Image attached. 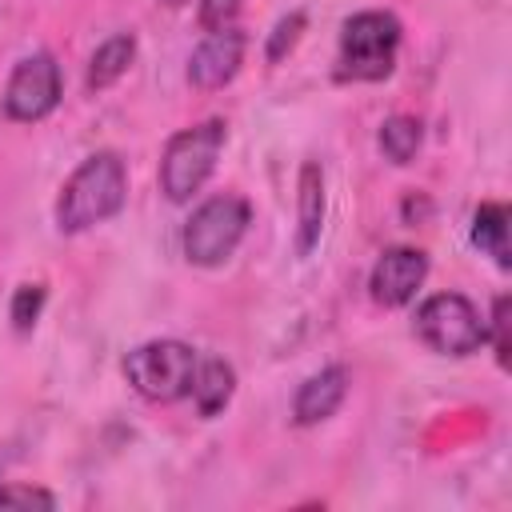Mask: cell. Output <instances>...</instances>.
Returning <instances> with one entry per match:
<instances>
[{"mask_svg": "<svg viewBox=\"0 0 512 512\" xmlns=\"http://www.w3.org/2000/svg\"><path fill=\"white\" fill-rule=\"evenodd\" d=\"M508 328H512V320H508V296L500 292V296L492 300V316L484 320V332H488V340H492V352H496V364H500V368H508V352H512Z\"/></svg>", "mask_w": 512, "mask_h": 512, "instance_id": "obj_16", "label": "cell"}, {"mask_svg": "<svg viewBox=\"0 0 512 512\" xmlns=\"http://www.w3.org/2000/svg\"><path fill=\"white\" fill-rule=\"evenodd\" d=\"M416 336L440 356H472L488 344L484 316L460 292H436L416 308Z\"/></svg>", "mask_w": 512, "mask_h": 512, "instance_id": "obj_6", "label": "cell"}, {"mask_svg": "<svg viewBox=\"0 0 512 512\" xmlns=\"http://www.w3.org/2000/svg\"><path fill=\"white\" fill-rule=\"evenodd\" d=\"M40 308H44V284H20L16 296H12V324H16V332H28L40 320Z\"/></svg>", "mask_w": 512, "mask_h": 512, "instance_id": "obj_17", "label": "cell"}, {"mask_svg": "<svg viewBox=\"0 0 512 512\" xmlns=\"http://www.w3.org/2000/svg\"><path fill=\"white\" fill-rule=\"evenodd\" d=\"M224 144H228L224 120H204V124L176 132L160 156V192L172 204H188L212 176Z\"/></svg>", "mask_w": 512, "mask_h": 512, "instance_id": "obj_3", "label": "cell"}, {"mask_svg": "<svg viewBox=\"0 0 512 512\" xmlns=\"http://www.w3.org/2000/svg\"><path fill=\"white\" fill-rule=\"evenodd\" d=\"M0 508H56V496L44 488H32V484H4Z\"/></svg>", "mask_w": 512, "mask_h": 512, "instance_id": "obj_19", "label": "cell"}, {"mask_svg": "<svg viewBox=\"0 0 512 512\" xmlns=\"http://www.w3.org/2000/svg\"><path fill=\"white\" fill-rule=\"evenodd\" d=\"M324 208H328V196H324V168L316 160H304L300 164V180H296V252L308 256L324 232Z\"/></svg>", "mask_w": 512, "mask_h": 512, "instance_id": "obj_11", "label": "cell"}, {"mask_svg": "<svg viewBox=\"0 0 512 512\" xmlns=\"http://www.w3.org/2000/svg\"><path fill=\"white\" fill-rule=\"evenodd\" d=\"M128 200V168L116 152H96L64 180L56 196V228L76 236L112 220Z\"/></svg>", "mask_w": 512, "mask_h": 512, "instance_id": "obj_1", "label": "cell"}, {"mask_svg": "<svg viewBox=\"0 0 512 512\" xmlns=\"http://www.w3.org/2000/svg\"><path fill=\"white\" fill-rule=\"evenodd\" d=\"M472 244L492 256L500 268H512V252H508V208L496 200H484L472 216Z\"/></svg>", "mask_w": 512, "mask_h": 512, "instance_id": "obj_14", "label": "cell"}, {"mask_svg": "<svg viewBox=\"0 0 512 512\" xmlns=\"http://www.w3.org/2000/svg\"><path fill=\"white\" fill-rule=\"evenodd\" d=\"M196 360L200 356L184 340H148L124 356V376L144 400L172 404V400L188 396Z\"/></svg>", "mask_w": 512, "mask_h": 512, "instance_id": "obj_5", "label": "cell"}, {"mask_svg": "<svg viewBox=\"0 0 512 512\" xmlns=\"http://www.w3.org/2000/svg\"><path fill=\"white\" fill-rule=\"evenodd\" d=\"M376 140H380L384 160L408 164L416 156V148H420V120H412V116H388L380 124V136Z\"/></svg>", "mask_w": 512, "mask_h": 512, "instance_id": "obj_15", "label": "cell"}, {"mask_svg": "<svg viewBox=\"0 0 512 512\" xmlns=\"http://www.w3.org/2000/svg\"><path fill=\"white\" fill-rule=\"evenodd\" d=\"M240 8H244V0H200L196 20L204 32H224V28H236Z\"/></svg>", "mask_w": 512, "mask_h": 512, "instance_id": "obj_18", "label": "cell"}, {"mask_svg": "<svg viewBox=\"0 0 512 512\" xmlns=\"http://www.w3.org/2000/svg\"><path fill=\"white\" fill-rule=\"evenodd\" d=\"M248 220H252V208H248V200L236 196V192H224V196L204 200V204L188 216V224H184V236H180L184 256H188L192 264H200V268L224 264V260L236 252V244L244 240Z\"/></svg>", "mask_w": 512, "mask_h": 512, "instance_id": "obj_4", "label": "cell"}, {"mask_svg": "<svg viewBox=\"0 0 512 512\" xmlns=\"http://www.w3.org/2000/svg\"><path fill=\"white\" fill-rule=\"evenodd\" d=\"M348 396V368L344 364H328L320 372H312L300 388H296V400H292V420L300 428L308 424H320L328 420Z\"/></svg>", "mask_w": 512, "mask_h": 512, "instance_id": "obj_10", "label": "cell"}, {"mask_svg": "<svg viewBox=\"0 0 512 512\" xmlns=\"http://www.w3.org/2000/svg\"><path fill=\"white\" fill-rule=\"evenodd\" d=\"M56 104H60V64H56L48 52L24 56V60L12 68L8 88H4V112H8V120L36 124V120H44Z\"/></svg>", "mask_w": 512, "mask_h": 512, "instance_id": "obj_7", "label": "cell"}, {"mask_svg": "<svg viewBox=\"0 0 512 512\" xmlns=\"http://www.w3.org/2000/svg\"><path fill=\"white\" fill-rule=\"evenodd\" d=\"M300 32H304V12H288V16L272 28V36H268V60H280L284 52H292L296 40H300Z\"/></svg>", "mask_w": 512, "mask_h": 512, "instance_id": "obj_20", "label": "cell"}, {"mask_svg": "<svg viewBox=\"0 0 512 512\" xmlns=\"http://www.w3.org/2000/svg\"><path fill=\"white\" fill-rule=\"evenodd\" d=\"M132 60H136V36H132V32L108 36V40L92 52V60H88V88H92V92L112 88V84L132 68Z\"/></svg>", "mask_w": 512, "mask_h": 512, "instance_id": "obj_13", "label": "cell"}, {"mask_svg": "<svg viewBox=\"0 0 512 512\" xmlns=\"http://www.w3.org/2000/svg\"><path fill=\"white\" fill-rule=\"evenodd\" d=\"M160 4H168V8H180V4H188V0H160Z\"/></svg>", "mask_w": 512, "mask_h": 512, "instance_id": "obj_21", "label": "cell"}, {"mask_svg": "<svg viewBox=\"0 0 512 512\" xmlns=\"http://www.w3.org/2000/svg\"><path fill=\"white\" fill-rule=\"evenodd\" d=\"M424 276H428V256L420 248H388L372 264L368 292L384 308H404L416 296V288L424 284Z\"/></svg>", "mask_w": 512, "mask_h": 512, "instance_id": "obj_8", "label": "cell"}, {"mask_svg": "<svg viewBox=\"0 0 512 512\" xmlns=\"http://www.w3.org/2000/svg\"><path fill=\"white\" fill-rule=\"evenodd\" d=\"M244 48H248V36H244L240 28L208 32V36L192 48V56H188V80H192L196 88H204V92L224 88V84L240 72Z\"/></svg>", "mask_w": 512, "mask_h": 512, "instance_id": "obj_9", "label": "cell"}, {"mask_svg": "<svg viewBox=\"0 0 512 512\" xmlns=\"http://www.w3.org/2000/svg\"><path fill=\"white\" fill-rule=\"evenodd\" d=\"M400 52V20L392 12L368 8L344 20L340 28V52H336V76L340 80H384L396 68Z\"/></svg>", "mask_w": 512, "mask_h": 512, "instance_id": "obj_2", "label": "cell"}, {"mask_svg": "<svg viewBox=\"0 0 512 512\" xmlns=\"http://www.w3.org/2000/svg\"><path fill=\"white\" fill-rule=\"evenodd\" d=\"M232 392H236V368L228 364V360H220V356H208V360H196V372H192V388H188V396L196 400V412L208 420V416H216V412H224L228 408V400H232Z\"/></svg>", "mask_w": 512, "mask_h": 512, "instance_id": "obj_12", "label": "cell"}]
</instances>
